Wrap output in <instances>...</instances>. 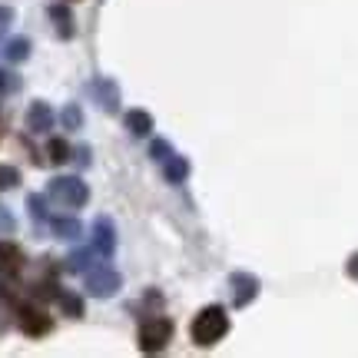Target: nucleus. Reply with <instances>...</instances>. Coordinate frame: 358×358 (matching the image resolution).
Here are the masks:
<instances>
[{"label": "nucleus", "mask_w": 358, "mask_h": 358, "mask_svg": "<svg viewBox=\"0 0 358 358\" xmlns=\"http://www.w3.org/2000/svg\"><path fill=\"white\" fill-rule=\"evenodd\" d=\"M123 123H127V129L133 133V136H146V133H153V116L146 113V110H129Z\"/></svg>", "instance_id": "nucleus-11"}, {"label": "nucleus", "mask_w": 358, "mask_h": 358, "mask_svg": "<svg viewBox=\"0 0 358 358\" xmlns=\"http://www.w3.org/2000/svg\"><path fill=\"white\" fill-rule=\"evenodd\" d=\"M57 302H60V308H64L70 319H80V315H83V299H80V295L60 292V295H57Z\"/></svg>", "instance_id": "nucleus-15"}, {"label": "nucleus", "mask_w": 358, "mask_h": 358, "mask_svg": "<svg viewBox=\"0 0 358 358\" xmlns=\"http://www.w3.org/2000/svg\"><path fill=\"white\" fill-rule=\"evenodd\" d=\"M64 123H66L70 129H77L80 123H83V113H80V106H66V110H64Z\"/></svg>", "instance_id": "nucleus-21"}, {"label": "nucleus", "mask_w": 358, "mask_h": 358, "mask_svg": "<svg viewBox=\"0 0 358 358\" xmlns=\"http://www.w3.org/2000/svg\"><path fill=\"white\" fill-rule=\"evenodd\" d=\"M10 20H13V10H10V7H0V34L10 27Z\"/></svg>", "instance_id": "nucleus-24"}, {"label": "nucleus", "mask_w": 358, "mask_h": 358, "mask_svg": "<svg viewBox=\"0 0 358 358\" xmlns=\"http://www.w3.org/2000/svg\"><path fill=\"white\" fill-rule=\"evenodd\" d=\"M50 17L57 20V34L60 37H73V17H70V10H66L64 3H50Z\"/></svg>", "instance_id": "nucleus-12"}, {"label": "nucleus", "mask_w": 358, "mask_h": 358, "mask_svg": "<svg viewBox=\"0 0 358 358\" xmlns=\"http://www.w3.org/2000/svg\"><path fill=\"white\" fill-rule=\"evenodd\" d=\"M163 173H166L169 182H182L186 173H189V163H186L182 156H169L166 163H163Z\"/></svg>", "instance_id": "nucleus-14"}, {"label": "nucleus", "mask_w": 358, "mask_h": 358, "mask_svg": "<svg viewBox=\"0 0 358 358\" xmlns=\"http://www.w3.org/2000/svg\"><path fill=\"white\" fill-rule=\"evenodd\" d=\"M169 338H173V322L169 319L156 315V319L143 322V329H140V348L143 352H163Z\"/></svg>", "instance_id": "nucleus-3"}, {"label": "nucleus", "mask_w": 358, "mask_h": 358, "mask_svg": "<svg viewBox=\"0 0 358 358\" xmlns=\"http://www.w3.org/2000/svg\"><path fill=\"white\" fill-rule=\"evenodd\" d=\"M20 262H24V252L17 249L13 243H0V275H10V272H17L20 268Z\"/></svg>", "instance_id": "nucleus-10"}, {"label": "nucleus", "mask_w": 358, "mask_h": 358, "mask_svg": "<svg viewBox=\"0 0 358 358\" xmlns=\"http://www.w3.org/2000/svg\"><path fill=\"white\" fill-rule=\"evenodd\" d=\"M0 232H13V216L0 206Z\"/></svg>", "instance_id": "nucleus-23"}, {"label": "nucleus", "mask_w": 358, "mask_h": 358, "mask_svg": "<svg viewBox=\"0 0 358 358\" xmlns=\"http://www.w3.org/2000/svg\"><path fill=\"white\" fill-rule=\"evenodd\" d=\"M30 209H34V219H43V199L40 196H30Z\"/></svg>", "instance_id": "nucleus-25"}, {"label": "nucleus", "mask_w": 358, "mask_h": 358, "mask_svg": "<svg viewBox=\"0 0 358 358\" xmlns=\"http://www.w3.org/2000/svg\"><path fill=\"white\" fill-rule=\"evenodd\" d=\"M120 289V272H113L110 266H96V268H87V292L90 295H113Z\"/></svg>", "instance_id": "nucleus-4"}, {"label": "nucleus", "mask_w": 358, "mask_h": 358, "mask_svg": "<svg viewBox=\"0 0 358 358\" xmlns=\"http://www.w3.org/2000/svg\"><path fill=\"white\" fill-rule=\"evenodd\" d=\"M90 259H93V252H90V249H77L73 256L66 259V268H70V272H87Z\"/></svg>", "instance_id": "nucleus-18"}, {"label": "nucleus", "mask_w": 358, "mask_h": 358, "mask_svg": "<svg viewBox=\"0 0 358 358\" xmlns=\"http://www.w3.org/2000/svg\"><path fill=\"white\" fill-rule=\"evenodd\" d=\"M229 282H232V302H236L239 308L249 306V302L259 295V279L256 275H249V272H236Z\"/></svg>", "instance_id": "nucleus-6"}, {"label": "nucleus", "mask_w": 358, "mask_h": 358, "mask_svg": "<svg viewBox=\"0 0 358 358\" xmlns=\"http://www.w3.org/2000/svg\"><path fill=\"white\" fill-rule=\"evenodd\" d=\"M47 196H50L57 206H64V209H80V206H87L90 189L80 176H57V179H50Z\"/></svg>", "instance_id": "nucleus-2"}, {"label": "nucleus", "mask_w": 358, "mask_h": 358, "mask_svg": "<svg viewBox=\"0 0 358 358\" xmlns=\"http://www.w3.org/2000/svg\"><path fill=\"white\" fill-rule=\"evenodd\" d=\"M93 243H96V249H100V256H113L116 229H113V222H110L106 216H100L96 222H93Z\"/></svg>", "instance_id": "nucleus-7"}, {"label": "nucleus", "mask_w": 358, "mask_h": 358, "mask_svg": "<svg viewBox=\"0 0 358 358\" xmlns=\"http://www.w3.org/2000/svg\"><path fill=\"white\" fill-rule=\"evenodd\" d=\"M10 90H17V77H10L7 70H0V93H10Z\"/></svg>", "instance_id": "nucleus-22"}, {"label": "nucleus", "mask_w": 358, "mask_h": 358, "mask_svg": "<svg viewBox=\"0 0 358 358\" xmlns=\"http://www.w3.org/2000/svg\"><path fill=\"white\" fill-rule=\"evenodd\" d=\"M3 57L10 60V64H20V60H27L30 57V40L27 37H13L7 47H3Z\"/></svg>", "instance_id": "nucleus-13"}, {"label": "nucleus", "mask_w": 358, "mask_h": 358, "mask_svg": "<svg viewBox=\"0 0 358 358\" xmlns=\"http://www.w3.org/2000/svg\"><path fill=\"white\" fill-rule=\"evenodd\" d=\"M17 325L24 329L30 338H37V335H47L50 332V319L40 312L37 306H20V312H17Z\"/></svg>", "instance_id": "nucleus-5"}, {"label": "nucleus", "mask_w": 358, "mask_h": 358, "mask_svg": "<svg viewBox=\"0 0 358 358\" xmlns=\"http://www.w3.org/2000/svg\"><path fill=\"white\" fill-rule=\"evenodd\" d=\"M53 127V110L47 103H34L30 110H27V129L30 133H47Z\"/></svg>", "instance_id": "nucleus-8"}, {"label": "nucleus", "mask_w": 358, "mask_h": 358, "mask_svg": "<svg viewBox=\"0 0 358 358\" xmlns=\"http://www.w3.org/2000/svg\"><path fill=\"white\" fill-rule=\"evenodd\" d=\"M53 232L60 236V239H80V222L77 219H53Z\"/></svg>", "instance_id": "nucleus-16"}, {"label": "nucleus", "mask_w": 358, "mask_h": 358, "mask_svg": "<svg viewBox=\"0 0 358 358\" xmlns=\"http://www.w3.org/2000/svg\"><path fill=\"white\" fill-rule=\"evenodd\" d=\"M150 156H153L156 163H166L169 156H173V150H169V143H163V140H153V146H150Z\"/></svg>", "instance_id": "nucleus-19"}, {"label": "nucleus", "mask_w": 358, "mask_h": 358, "mask_svg": "<svg viewBox=\"0 0 358 358\" xmlns=\"http://www.w3.org/2000/svg\"><path fill=\"white\" fill-rule=\"evenodd\" d=\"M47 153H50L53 163H66V159L73 156V153H70V143H66V140H50V143H47Z\"/></svg>", "instance_id": "nucleus-17"}, {"label": "nucleus", "mask_w": 358, "mask_h": 358, "mask_svg": "<svg viewBox=\"0 0 358 358\" xmlns=\"http://www.w3.org/2000/svg\"><path fill=\"white\" fill-rule=\"evenodd\" d=\"M20 182V173L13 166H0V189H10V186H17Z\"/></svg>", "instance_id": "nucleus-20"}, {"label": "nucleus", "mask_w": 358, "mask_h": 358, "mask_svg": "<svg viewBox=\"0 0 358 358\" xmlns=\"http://www.w3.org/2000/svg\"><path fill=\"white\" fill-rule=\"evenodd\" d=\"M192 342L196 345H216L222 335L229 332V315H226V308H219V306H209L203 308L196 319H192Z\"/></svg>", "instance_id": "nucleus-1"}, {"label": "nucleus", "mask_w": 358, "mask_h": 358, "mask_svg": "<svg viewBox=\"0 0 358 358\" xmlns=\"http://www.w3.org/2000/svg\"><path fill=\"white\" fill-rule=\"evenodd\" d=\"M93 93H96V100L103 103L106 113H113L116 106H120V90H116L113 80H96V83H93Z\"/></svg>", "instance_id": "nucleus-9"}]
</instances>
